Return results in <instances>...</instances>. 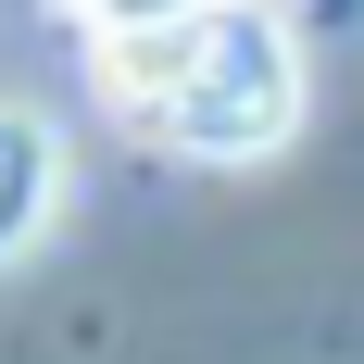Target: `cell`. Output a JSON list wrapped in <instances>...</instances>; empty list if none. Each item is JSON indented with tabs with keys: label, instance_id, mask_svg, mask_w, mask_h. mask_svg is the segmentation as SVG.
Instances as JSON below:
<instances>
[{
	"label": "cell",
	"instance_id": "6da1fadb",
	"mask_svg": "<svg viewBox=\"0 0 364 364\" xmlns=\"http://www.w3.org/2000/svg\"><path fill=\"white\" fill-rule=\"evenodd\" d=\"M88 88L188 164H264L301 126V38L264 0H201L164 26L88 38Z\"/></svg>",
	"mask_w": 364,
	"mask_h": 364
},
{
	"label": "cell",
	"instance_id": "7a4b0ae2",
	"mask_svg": "<svg viewBox=\"0 0 364 364\" xmlns=\"http://www.w3.org/2000/svg\"><path fill=\"white\" fill-rule=\"evenodd\" d=\"M63 214V139H50V113H13L0 101V264L38 252Z\"/></svg>",
	"mask_w": 364,
	"mask_h": 364
},
{
	"label": "cell",
	"instance_id": "3957f363",
	"mask_svg": "<svg viewBox=\"0 0 364 364\" xmlns=\"http://www.w3.org/2000/svg\"><path fill=\"white\" fill-rule=\"evenodd\" d=\"M88 38H126V26H164V13H201V0H63Z\"/></svg>",
	"mask_w": 364,
	"mask_h": 364
}]
</instances>
